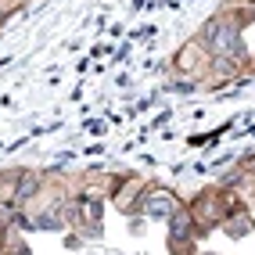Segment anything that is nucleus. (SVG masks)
<instances>
[{
    "label": "nucleus",
    "instance_id": "nucleus-3",
    "mask_svg": "<svg viewBox=\"0 0 255 255\" xmlns=\"http://www.w3.org/2000/svg\"><path fill=\"white\" fill-rule=\"evenodd\" d=\"M201 255H212V252H201Z\"/></svg>",
    "mask_w": 255,
    "mask_h": 255
},
{
    "label": "nucleus",
    "instance_id": "nucleus-1",
    "mask_svg": "<svg viewBox=\"0 0 255 255\" xmlns=\"http://www.w3.org/2000/svg\"><path fill=\"white\" fill-rule=\"evenodd\" d=\"M137 209H140L147 219H173V212L180 209V201H176L173 191H165V187H144Z\"/></svg>",
    "mask_w": 255,
    "mask_h": 255
},
{
    "label": "nucleus",
    "instance_id": "nucleus-2",
    "mask_svg": "<svg viewBox=\"0 0 255 255\" xmlns=\"http://www.w3.org/2000/svg\"><path fill=\"white\" fill-rule=\"evenodd\" d=\"M252 227H255V223H252L248 216H241L237 209H234V212L223 219V230H227L230 237H245V234H252Z\"/></svg>",
    "mask_w": 255,
    "mask_h": 255
}]
</instances>
